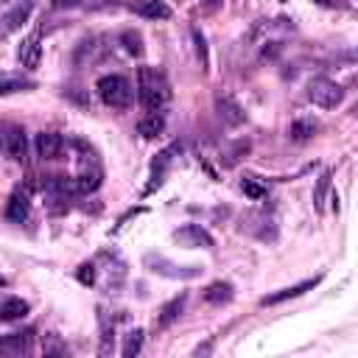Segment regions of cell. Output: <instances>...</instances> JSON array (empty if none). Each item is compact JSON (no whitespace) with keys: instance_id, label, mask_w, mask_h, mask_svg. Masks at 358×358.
<instances>
[{"instance_id":"26","label":"cell","mask_w":358,"mask_h":358,"mask_svg":"<svg viewBox=\"0 0 358 358\" xmlns=\"http://www.w3.org/2000/svg\"><path fill=\"white\" fill-rule=\"evenodd\" d=\"M241 191H244L249 199H266V194H269V188L260 182V179H255V176H244V179H241Z\"/></svg>"},{"instance_id":"11","label":"cell","mask_w":358,"mask_h":358,"mask_svg":"<svg viewBox=\"0 0 358 358\" xmlns=\"http://www.w3.org/2000/svg\"><path fill=\"white\" fill-rule=\"evenodd\" d=\"M216 109H219L221 120H224V123H230V126H241V123L247 120L244 107H241L233 95H219V98H216Z\"/></svg>"},{"instance_id":"22","label":"cell","mask_w":358,"mask_h":358,"mask_svg":"<svg viewBox=\"0 0 358 358\" xmlns=\"http://www.w3.org/2000/svg\"><path fill=\"white\" fill-rule=\"evenodd\" d=\"M205 299H208L210 305H224V302H230V299H233V286H230V283H224V280L210 283V286L205 288Z\"/></svg>"},{"instance_id":"1","label":"cell","mask_w":358,"mask_h":358,"mask_svg":"<svg viewBox=\"0 0 358 358\" xmlns=\"http://www.w3.org/2000/svg\"><path fill=\"white\" fill-rule=\"evenodd\" d=\"M137 84H140V101L148 112H159L168 104L171 87L157 68H140L137 70Z\"/></svg>"},{"instance_id":"24","label":"cell","mask_w":358,"mask_h":358,"mask_svg":"<svg viewBox=\"0 0 358 358\" xmlns=\"http://www.w3.org/2000/svg\"><path fill=\"white\" fill-rule=\"evenodd\" d=\"M42 352H45V358H62V355H68V344L56 333H48L42 338Z\"/></svg>"},{"instance_id":"34","label":"cell","mask_w":358,"mask_h":358,"mask_svg":"<svg viewBox=\"0 0 358 358\" xmlns=\"http://www.w3.org/2000/svg\"><path fill=\"white\" fill-rule=\"evenodd\" d=\"M79 3H81V0H54L56 9H76Z\"/></svg>"},{"instance_id":"31","label":"cell","mask_w":358,"mask_h":358,"mask_svg":"<svg viewBox=\"0 0 358 358\" xmlns=\"http://www.w3.org/2000/svg\"><path fill=\"white\" fill-rule=\"evenodd\" d=\"M194 42H196V54H199V59H202V68H208V45H205L202 31H194Z\"/></svg>"},{"instance_id":"13","label":"cell","mask_w":358,"mask_h":358,"mask_svg":"<svg viewBox=\"0 0 358 358\" xmlns=\"http://www.w3.org/2000/svg\"><path fill=\"white\" fill-rule=\"evenodd\" d=\"M65 148V137L59 132H40L37 134V154L42 159H56Z\"/></svg>"},{"instance_id":"10","label":"cell","mask_w":358,"mask_h":358,"mask_svg":"<svg viewBox=\"0 0 358 358\" xmlns=\"http://www.w3.org/2000/svg\"><path fill=\"white\" fill-rule=\"evenodd\" d=\"M244 230H247L249 235L260 238V241H274V238H277V227H274V221H272L266 213H249V216L244 219Z\"/></svg>"},{"instance_id":"36","label":"cell","mask_w":358,"mask_h":358,"mask_svg":"<svg viewBox=\"0 0 358 358\" xmlns=\"http://www.w3.org/2000/svg\"><path fill=\"white\" fill-rule=\"evenodd\" d=\"M350 115H352V118H358V101L352 104V109H350Z\"/></svg>"},{"instance_id":"28","label":"cell","mask_w":358,"mask_h":358,"mask_svg":"<svg viewBox=\"0 0 358 358\" xmlns=\"http://www.w3.org/2000/svg\"><path fill=\"white\" fill-rule=\"evenodd\" d=\"M120 42H123V48H126L132 56H143V37H140L137 31H123V34H120Z\"/></svg>"},{"instance_id":"32","label":"cell","mask_w":358,"mask_h":358,"mask_svg":"<svg viewBox=\"0 0 358 358\" xmlns=\"http://www.w3.org/2000/svg\"><path fill=\"white\" fill-rule=\"evenodd\" d=\"M79 280H81L84 286H93V283H95V266H93V263H84V266L79 269Z\"/></svg>"},{"instance_id":"3","label":"cell","mask_w":358,"mask_h":358,"mask_svg":"<svg viewBox=\"0 0 358 358\" xmlns=\"http://www.w3.org/2000/svg\"><path fill=\"white\" fill-rule=\"evenodd\" d=\"M308 101H313L322 109H336L344 101V90L330 79H313L308 84Z\"/></svg>"},{"instance_id":"20","label":"cell","mask_w":358,"mask_h":358,"mask_svg":"<svg viewBox=\"0 0 358 358\" xmlns=\"http://www.w3.org/2000/svg\"><path fill=\"white\" fill-rule=\"evenodd\" d=\"M316 132H319V123L311 120V118H299V120H294V123L288 126V137H291L294 143H305V140H311Z\"/></svg>"},{"instance_id":"12","label":"cell","mask_w":358,"mask_h":358,"mask_svg":"<svg viewBox=\"0 0 358 358\" xmlns=\"http://www.w3.org/2000/svg\"><path fill=\"white\" fill-rule=\"evenodd\" d=\"M31 350V330L26 333H9L3 341H0V352L9 358H23Z\"/></svg>"},{"instance_id":"35","label":"cell","mask_w":358,"mask_h":358,"mask_svg":"<svg viewBox=\"0 0 358 358\" xmlns=\"http://www.w3.org/2000/svg\"><path fill=\"white\" fill-rule=\"evenodd\" d=\"M316 6H325V9H336L338 6V0H313Z\"/></svg>"},{"instance_id":"23","label":"cell","mask_w":358,"mask_h":358,"mask_svg":"<svg viewBox=\"0 0 358 358\" xmlns=\"http://www.w3.org/2000/svg\"><path fill=\"white\" fill-rule=\"evenodd\" d=\"M182 305H185V294L173 297V299L159 311V327H168L173 319H179V313H182Z\"/></svg>"},{"instance_id":"29","label":"cell","mask_w":358,"mask_h":358,"mask_svg":"<svg viewBox=\"0 0 358 358\" xmlns=\"http://www.w3.org/2000/svg\"><path fill=\"white\" fill-rule=\"evenodd\" d=\"M29 87H34V84H31V81H23V79H15V76H6L3 84H0V93L12 95V93H17V90H29Z\"/></svg>"},{"instance_id":"18","label":"cell","mask_w":358,"mask_h":358,"mask_svg":"<svg viewBox=\"0 0 358 358\" xmlns=\"http://www.w3.org/2000/svg\"><path fill=\"white\" fill-rule=\"evenodd\" d=\"M137 15L148 17V20H168L171 9L165 6V0H140L137 3Z\"/></svg>"},{"instance_id":"30","label":"cell","mask_w":358,"mask_h":358,"mask_svg":"<svg viewBox=\"0 0 358 358\" xmlns=\"http://www.w3.org/2000/svg\"><path fill=\"white\" fill-rule=\"evenodd\" d=\"M249 151V140H241V143H235V148H230L227 151V159H224V165H235L244 154Z\"/></svg>"},{"instance_id":"16","label":"cell","mask_w":358,"mask_h":358,"mask_svg":"<svg viewBox=\"0 0 358 358\" xmlns=\"http://www.w3.org/2000/svg\"><path fill=\"white\" fill-rule=\"evenodd\" d=\"M29 311H31V305H29L26 299H20V297H6L3 305H0V322H17V319H23Z\"/></svg>"},{"instance_id":"14","label":"cell","mask_w":358,"mask_h":358,"mask_svg":"<svg viewBox=\"0 0 358 358\" xmlns=\"http://www.w3.org/2000/svg\"><path fill=\"white\" fill-rule=\"evenodd\" d=\"M319 283V277H311V280H302V283H297V286H288V288H280V291H274V294H266L263 299H260V305L266 308V305H277V302H286V299H294V297H299V294H305V291H311L313 286Z\"/></svg>"},{"instance_id":"19","label":"cell","mask_w":358,"mask_h":358,"mask_svg":"<svg viewBox=\"0 0 358 358\" xmlns=\"http://www.w3.org/2000/svg\"><path fill=\"white\" fill-rule=\"evenodd\" d=\"M162 129H165V118H162L159 112H148V115L140 118V123H137V134L146 137V140L162 134Z\"/></svg>"},{"instance_id":"2","label":"cell","mask_w":358,"mask_h":358,"mask_svg":"<svg viewBox=\"0 0 358 358\" xmlns=\"http://www.w3.org/2000/svg\"><path fill=\"white\" fill-rule=\"evenodd\" d=\"M95 90H98L101 101L107 107H112V109H123V107L132 104V84L123 76H115V73L112 76H104V79H98Z\"/></svg>"},{"instance_id":"27","label":"cell","mask_w":358,"mask_h":358,"mask_svg":"<svg viewBox=\"0 0 358 358\" xmlns=\"http://www.w3.org/2000/svg\"><path fill=\"white\" fill-rule=\"evenodd\" d=\"M140 347H143V330L140 327H134V330H129L126 333V338H123V355L126 358H132V355H137L140 352Z\"/></svg>"},{"instance_id":"5","label":"cell","mask_w":358,"mask_h":358,"mask_svg":"<svg viewBox=\"0 0 358 358\" xmlns=\"http://www.w3.org/2000/svg\"><path fill=\"white\" fill-rule=\"evenodd\" d=\"M146 266L154 272V274H162V277H179V280H191V277H199L202 274V269L199 266H176V263H171V260H165V258H154V255H148L146 258Z\"/></svg>"},{"instance_id":"25","label":"cell","mask_w":358,"mask_h":358,"mask_svg":"<svg viewBox=\"0 0 358 358\" xmlns=\"http://www.w3.org/2000/svg\"><path fill=\"white\" fill-rule=\"evenodd\" d=\"M330 191V171H325L319 179H316V188H313V210L322 213L325 210V196Z\"/></svg>"},{"instance_id":"17","label":"cell","mask_w":358,"mask_h":358,"mask_svg":"<svg viewBox=\"0 0 358 358\" xmlns=\"http://www.w3.org/2000/svg\"><path fill=\"white\" fill-rule=\"evenodd\" d=\"M40 40H42V34H40V29L29 37V42L20 48V59H23V65L29 68V70H34V68H40V56H42V45H40Z\"/></svg>"},{"instance_id":"9","label":"cell","mask_w":358,"mask_h":358,"mask_svg":"<svg viewBox=\"0 0 358 358\" xmlns=\"http://www.w3.org/2000/svg\"><path fill=\"white\" fill-rule=\"evenodd\" d=\"M29 216H31V199L23 188H17L12 194V199L6 202V221L9 224H23V221H29Z\"/></svg>"},{"instance_id":"7","label":"cell","mask_w":358,"mask_h":358,"mask_svg":"<svg viewBox=\"0 0 358 358\" xmlns=\"http://www.w3.org/2000/svg\"><path fill=\"white\" fill-rule=\"evenodd\" d=\"M3 148H6V154L15 162H26V157H29V140H26L23 126H15V123H6L3 126Z\"/></svg>"},{"instance_id":"8","label":"cell","mask_w":358,"mask_h":358,"mask_svg":"<svg viewBox=\"0 0 358 358\" xmlns=\"http://www.w3.org/2000/svg\"><path fill=\"white\" fill-rule=\"evenodd\" d=\"M101 165L93 159V154H87L84 157V162H81V173H79V179H76V191H81V194H93V191H98L101 188Z\"/></svg>"},{"instance_id":"33","label":"cell","mask_w":358,"mask_h":358,"mask_svg":"<svg viewBox=\"0 0 358 358\" xmlns=\"http://www.w3.org/2000/svg\"><path fill=\"white\" fill-rule=\"evenodd\" d=\"M338 59H341V62H347V65H358V48H347V51H341V54H338Z\"/></svg>"},{"instance_id":"37","label":"cell","mask_w":358,"mask_h":358,"mask_svg":"<svg viewBox=\"0 0 358 358\" xmlns=\"http://www.w3.org/2000/svg\"><path fill=\"white\" fill-rule=\"evenodd\" d=\"M205 3H213V0H205Z\"/></svg>"},{"instance_id":"15","label":"cell","mask_w":358,"mask_h":358,"mask_svg":"<svg viewBox=\"0 0 358 358\" xmlns=\"http://www.w3.org/2000/svg\"><path fill=\"white\" fill-rule=\"evenodd\" d=\"M31 12H34V3H31V0H26V3L15 6L12 12H6V17H3V34H15L17 29H23V26L29 23Z\"/></svg>"},{"instance_id":"21","label":"cell","mask_w":358,"mask_h":358,"mask_svg":"<svg viewBox=\"0 0 358 358\" xmlns=\"http://www.w3.org/2000/svg\"><path fill=\"white\" fill-rule=\"evenodd\" d=\"M168 165H171V148H168V151H162V154L154 159V165H151V182L146 185V194H151L154 188H159V185H162Z\"/></svg>"},{"instance_id":"6","label":"cell","mask_w":358,"mask_h":358,"mask_svg":"<svg viewBox=\"0 0 358 358\" xmlns=\"http://www.w3.org/2000/svg\"><path fill=\"white\" fill-rule=\"evenodd\" d=\"M173 241L185 249H210L213 247V235L199 224H185L182 230H176Z\"/></svg>"},{"instance_id":"4","label":"cell","mask_w":358,"mask_h":358,"mask_svg":"<svg viewBox=\"0 0 358 358\" xmlns=\"http://www.w3.org/2000/svg\"><path fill=\"white\" fill-rule=\"evenodd\" d=\"M42 196H45L51 213H65L70 208V185L65 182L62 176H45Z\"/></svg>"}]
</instances>
